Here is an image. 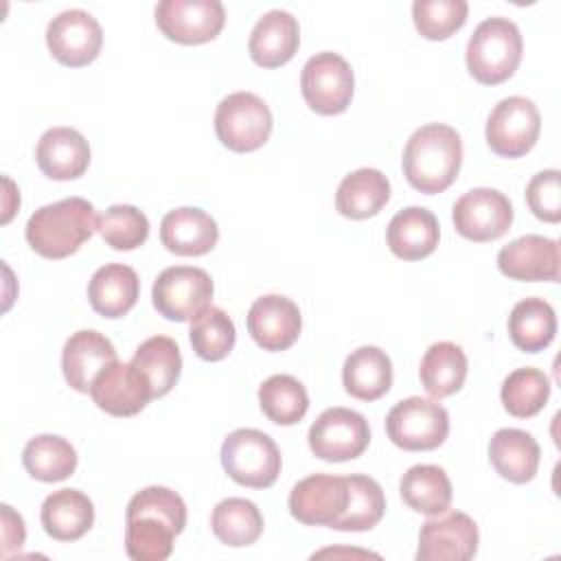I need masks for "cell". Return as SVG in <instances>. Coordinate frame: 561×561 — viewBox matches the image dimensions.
Returning <instances> with one entry per match:
<instances>
[{
    "mask_svg": "<svg viewBox=\"0 0 561 561\" xmlns=\"http://www.w3.org/2000/svg\"><path fill=\"white\" fill-rule=\"evenodd\" d=\"M186 526L184 500L167 486L138 491L125 511V550L134 561H164Z\"/></svg>",
    "mask_w": 561,
    "mask_h": 561,
    "instance_id": "1",
    "label": "cell"
},
{
    "mask_svg": "<svg viewBox=\"0 0 561 561\" xmlns=\"http://www.w3.org/2000/svg\"><path fill=\"white\" fill-rule=\"evenodd\" d=\"M403 175L421 193L434 195L451 186L462 164L460 134L445 123L419 127L403 149Z\"/></svg>",
    "mask_w": 561,
    "mask_h": 561,
    "instance_id": "2",
    "label": "cell"
},
{
    "mask_svg": "<svg viewBox=\"0 0 561 561\" xmlns=\"http://www.w3.org/2000/svg\"><path fill=\"white\" fill-rule=\"evenodd\" d=\"M99 230L94 206L83 197H66L37 208L24 228L28 245L44 259L75 254Z\"/></svg>",
    "mask_w": 561,
    "mask_h": 561,
    "instance_id": "3",
    "label": "cell"
},
{
    "mask_svg": "<svg viewBox=\"0 0 561 561\" xmlns=\"http://www.w3.org/2000/svg\"><path fill=\"white\" fill-rule=\"evenodd\" d=\"M522 33L508 18L493 15L482 20L467 42V68L484 85H495L513 77L522 61Z\"/></svg>",
    "mask_w": 561,
    "mask_h": 561,
    "instance_id": "4",
    "label": "cell"
},
{
    "mask_svg": "<svg viewBox=\"0 0 561 561\" xmlns=\"http://www.w3.org/2000/svg\"><path fill=\"white\" fill-rule=\"evenodd\" d=\"M280 451L261 430L239 427L221 443V467L241 486L267 489L280 473Z\"/></svg>",
    "mask_w": 561,
    "mask_h": 561,
    "instance_id": "5",
    "label": "cell"
},
{
    "mask_svg": "<svg viewBox=\"0 0 561 561\" xmlns=\"http://www.w3.org/2000/svg\"><path fill=\"white\" fill-rule=\"evenodd\" d=\"M272 112L252 92H232L215 110V134L224 147L245 153L263 147L272 134Z\"/></svg>",
    "mask_w": 561,
    "mask_h": 561,
    "instance_id": "6",
    "label": "cell"
},
{
    "mask_svg": "<svg viewBox=\"0 0 561 561\" xmlns=\"http://www.w3.org/2000/svg\"><path fill=\"white\" fill-rule=\"evenodd\" d=\"M386 432L388 438L401 449H436L449 434V414L434 399L408 397L388 412Z\"/></svg>",
    "mask_w": 561,
    "mask_h": 561,
    "instance_id": "7",
    "label": "cell"
},
{
    "mask_svg": "<svg viewBox=\"0 0 561 561\" xmlns=\"http://www.w3.org/2000/svg\"><path fill=\"white\" fill-rule=\"evenodd\" d=\"M355 77L351 64L331 50L316 53L300 72V92L307 105L324 116L342 114L353 99Z\"/></svg>",
    "mask_w": 561,
    "mask_h": 561,
    "instance_id": "8",
    "label": "cell"
},
{
    "mask_svg": "<svg viewBox=\"0 0 561 561\" xmlns=\"http://www.w3.org/2000/svg\"><path fill=\"white\" fill-rule=\"evenodd\" d=\"M213 278L206 270L193 265H173L158 274L151 289L153 307L173 322L193 320L213 300Z\"/></svg>",
    "mask_w": 561,
    "mask_h": 561,
    "instance_id": "9",
    "label": "cell"
},
{
    "mask_svg": "<svg viewBox=\"0 0 561 561\" xmlns=\"http://www.w3.org/2000/svg\"><path fill=\"white\" fill-rule=\"evenodd\" d=\"M541 131L537 105L526 96H506L489 114L484 136L493 153L519 158L528 153Z\"/></svg>",
    "mask_w": 561,
    "mask_h": 561,
    "instance_id": "10",
    "label": "cell"
},
{
    "mask_svg": "<svg viewBox=\"0 0 561 561\" xmlns=\"http://www.w3.org/2000/svg\"><path fill=\"white\" fill-rule=\"evenodd\" d=\"M313 456L327 462H344L364 454L370 443V427L364 414L348 408L324 410L307 434Z\"/></svg>",
    "mask_w": 561,
    "mask_h": 561,
    "instance_id": "11",
    "label": "cell"
},
{
    "mask_svg": "<svg viewBox=\"0 0 561 561\" xmlns=\"http://www.w3.org/2000/svg\"><path fill=\"white\" fill-rule=\"evenodd\" d=\"M226 11L219 0H162L156 4V24L178 44H204L219 35Z\"/></svg>",
    "mask_w": 561,
    "mask_h": 561,
    "instance_id": "12",
    "label": "cell"
},
{
    "mask_svg": "<svg viewBox=\"0 0 561 561\" xmlns=\"http://www.w3.org/2000/svg\"><path fill=\"white\" fill-rule=\"evenodd\" d=\"M451 219L458 234L484 243L500 239L511 228L513 206L497 188L478 186L456 199Z\"/></svg>",
    "mask_w": 561,
    "mask_h": 561,
    "instance_id": "13",
    "label": "cell"
},
{
    "mask_svg": "<svg viewBox=\"0 0 561 561\" xmlns=\"http://www.w3.org/2000/svg\"><path fill=\"white\" fill-rule=\"evenodd\" d=\"M46 44L59 64L70 68L88 66L101 53L103 28L92 13L66 9L48 22Z\"/></svg>",
    "mask_w": 561,
    "mask_h": 561,
    "instance_id": "14",
    "label": "cell"
},
{
    "mask_svg": "<svg viewBox=\"0 0 561 561\" xmlns=\"http://www.w3.org/2000/svg\"><path fill=\"white\" fill-rule=\"evenodd\" d=\"M478 526L462 511L427 519L419 533V561H469L478 552Z\"/></svg>",
    "mask_w": 561,
    "mask_h": 561,
    "instance_id": "15",
    "label": "cell"
},
{
    "mask_svg": "<svg viewBox=\"0 0 561 561\" xmlns=\"http://www.w3.org/2000/svg\"><path fill=\"white\" fill-rule=\"evenodd\" d=\"M348 502L346 478L313 473L294 484L289 493V513L305 526H333Z\"/></svg>",
    "mask_w": 561,
    "mask_h": 561,
    "instance_id": "16",
    "label": "cell"
},
{
    "mask_svg": "<svg viewBox=\"0 0 561 561\" xmlns=\"http://www.w3.org/2000/svg\"><path fill=\"white\" fill-rule=\"evenodd\" d=\"M90 397L112 416H134L153 399V390L131 362L116 359L94 377Z\"/></svg>",
    "mask_w": 561,
    "mask_h": 561,
    "instance_id": "17",
    "label": "cell"
},
{
    "mask_svg": "<svg viewBox=\"0 0 561 561\" xmlns=\"http://www.w3.org/2000/svg\"><path fill=\"white\" fill-rule=\"evenodd\" d=\"M302 329L298 305L280 294H267L252 302L248 311V331L263 351L289 348Z\"/></svg>",
    "mask_w": 561,
    "mask_h": 561,
    "instance_id": "18",
    "label": "cell"
},
{
    "mask_svg": "<svg viewBox=\"0 0 561 561\" xmlns=\"http://www.w3.org/2000/svg\"><path fill=\"white\" fill-rule=\"evenodd\" d=\"M497 270L513 280H559V243L524 234L497 252Z\"/></svg>",
    "mask_w": 561,
    "mask_h": 561,
    "instance_id": "19",
    "label": "cell"
},
{
    "mask_svg": "<svg viewBox=\"0 0 561 561\" xmlns=\"http://www.w3.org/2000/svg\"><path fill=\"white\" fill-rule=\"evenodd\" d=\"M116 362L114 344L99 331L83 329L72 333L61 351V370L70 388L90 392L94 377Z\"/></svg>",
    "mask_w": 561,
    "mask_h": 561,
    "instance_id": "20",
    "label": "cell"
},
{
    "mask_svg": "<svg viewBox=\"0 0 561 561\" xmlns=\"http://www.w3.org/2000/svg\"><path fill=\"white\" fill-rule=\"evenodd\" d=\"M298 44H300L298 20L289 11L272 9L256 20L250 33L248 50L254 64L263 68H276L287 64L296 55Z\"/></svg>",
    "mask_w": 561,
    "mask_h": 561,
    "instance_id": "21",
    "label": "cell"
},
{
    "mask_svg": "<svg viewBox=\"0 0 561 561\" xmlns=\"http://www.w3.org/2000/svg\"><path fill=\"white\" fill-rule=\"evenodd\" d=\"M35 160L50 180H75L90 164V145L72 127H50L35 147Z\"/></svg>",
    "mask_w": 561,
    "mask_h": 561,
    "instance_id": "22",
    "label": "cell"
},
{
    "mask_svg": "<svg viewBox=\"0 0 561 561\" xmlns=\"http://www.w3.org/2000/svg\"><path fill=\"white\" fill-rule=\"evenodd\" d=\"M217 239V221L202 208L182 206L169 210L160 221V241L178 256H202L215 248Z\"/></svg>",
    "mask_w": 561,
    "mask_h": 561,
    "instance_id": "23",
    "label": "cell"
},
{
    "mask_svg": "<svg viewBox=\"0 0 561 561\" xmlns=\"http://www.w3.org/2000/svg\"><path fill=\"white\" fill-rule=\"evenodd\" d=\"M440 237L438 219L423 206H408L399 210L386 230L388 248L403 261H419L430 256Z\"/></svg>",
    "mask_w": 561,
    "mask_h": 561,
    "instance_id": "24",
    "label": "cell"
},
{
    "mask_svg": "<svg viewBox=\"0 0 561 561\" xmlns=\"http://www.w3.org/2000/svg\"><path fill=\"white\" fill-rule=\"evenodd\" d=\"M541 449L533 434L517 427H502L489 443V460L493 469L508 482L526 484L539 469Z\"/></svg>",
    "mask_w": 561,
    "mask_h": 561,
    "instance_id": "25",
    "label": "cell"
},
{
    "mask_svg": "<svg viewBox=\"0 0 561 561\" xmlns=\"http://www.w3.org/2000/svg\"><path fill=\"white\" fill-rule=\"evenodd\" d=\"M39 519L48 537L57 541H75L92 528L94 506L79 489H59L44 500Z\"/></svg>",
    "mask_w": 561,
    "mask_h": 561,
    "instance_id": "26",
    "label": "cell"
},
{
    "mask_svg": "<svg viewBox=\"0 0 561 561\" xmlns=\"http://www.w3.org/2000/svg\"><path fill=\"white\" fill-rule=\"evenodd\" d=\"M138 291V274L125 263H107L99 267L88 283L90 305L103 318H123L136 305Z\"/></svg>",
    "mask_w": 561,
    "mask_h": 561,
    "instance_id": "27",
    "label": "cell"
},
{
    "mask_svg": "<svg viewBox=\"0 0 561 561\" xmlns=\"http://www.w3.org/2000/svg\"><path fill=\"white\" fill-rule=\"evenodd\" d=\"M342 383L351 397L375 401L392 386V362L379 346H359L342 366Z\"/></svg>",
    "mask_w": 561,
    "mask_h": 561,
    "instance_id": "28",
    "label": "cell"
},
{
    "mask_svg": "<svg viewBox=\"0 0 561 561\" xmlns=\"http://www.w3.org/2000/svg\"><path fill=\"white\" fill-rule=\"evenodd\" d=\"M390 199V182L379 169H357L348 173L335 193V208L348 219H368Z\"/></svg>",
    "mask_w": 561,
    "mask_h": 561,
    "instance_id": "29",
    "label": "cell"
},
{
    "mask_svg": "<svg viewBox=\"0 0 561 561\" xmlns=\"http://www.w3.org/2000/svg\"><path fill=\"white\" fill-rule=\"evenodd\" d=\"M419 377L423 388L432 399L451 397L458 392L467 379V355L454 342H436L432 344L419 368Z\"/></svg>",
    "mask_w": 561,
    "mask_h": 561,
    "instance_id": "30",
    "label": "cell"
},
{
    "mask_svg": "<svg viewBox=\"0 0 561 561\" xmlns=\"http://www.w3.org/2000/svg\"><path fill=\"white\" fill-rule=\"evenodd\" d=\"M557 333V316L550 302L543 298L519 300L508 316L511 342L526 353L543 351Z\"/></svg>",
    "mask_w": 561,
    "mask_h": 561,
    "instance_id": "31",
    "label": "cell"
},
{
    "mask_svg": "<svg viewBox=\"0 0 561 561\" xmlns=\"http://www.w3.org/2000/svg\"><path fill=\"white\" fill-rule=\"evenodd\" d=\"M399 491L403 502L423 515H440L451 504V482L445 469L436 465L410 467L399 482Z\"/></svg>",
    "mask_w": 561,
    "mask_h": 561,
    "instance_id": "32",
    "label": "cell"
},
{
    "mask_svg": "<svg viewBox=\"0 0 561 561\" xmlns=\"http://www.w3.org/2000/svg\"><path fill=\"white\" fill-rule=\"evenodd\" d=\"M22 465L39 482H59L75 473L77 451L61 436L39 434L24 445Z\"/></svg>",
    "mask_w": 561,
    "mask_h": 561,
    "instance_id": "33",
    "label": "cell"
},
{
    "mask_svg": "<svg viewBox=\"0 0 561 561\" xmlns=\"http://www.w3.org/2000/svg\"><path fill=\"white\" fill-rule=\"evenodd\" d=\"M131 364L147 377L153 399L164 397L180 379L182 373V355L169 335L147 337L134 353Z\"/></svg>",
    "mask_w": 561,
    "mask_h": 561,
    "instance_id": "34",
    "label": "cell"
},
{
    "mask_svg": "<svg viewBox=\"0 0 561 561\" xmlns=\"http://www.w3.org/2000/svg\"><path fill=\"white\" fill-rule=\"evenodd\" d=\"M210 528L221 543L241 548L261 537L263 515L254 502L245 497H228L213 508Z\"/></svg>",
    "mask_w": 561,
    "mask_h": 561,
    "instance_id": "35",
    "label": "cell"
},
{
    "mask_svg": "<svg viewBox=\"0 0 561 561\" xmlns=\"http://www.w3.org/2000/svg\"><path fill=\"white\" fill-rule=\"evenodd\" d=\"M348 502L342 517L331 526L335 530H370L386 513V497L379 482L370 476L351 473L346 476Z\"/></svg>",
    "mask_w": 561,
    "mask_h": 561,
    "instance_id": "36",
    "label": "cell"
},
{
    "mask_svg": "<svg viewBox=\"0 0 561 561\" xmlns=\"http://www.w3.org/2000/svg\"><path fill=\"white\" fill-rule=\"evenodd\" d=\"M188 337L197 357L219 362L234 348L237 329L224 309L208 305L191 320Z\"/></svg>",
    "mask_w": 561,
    "mask_h": 561,
    "instance_id": "37",
    "label": "cell"
},
{
    "mask_svg": "<svg viewBox=\"0 0 561 561\" xmlns=\"http://www.w3.org/2000/svg\"><path fill=\"white\" fill-rule=\"evenodd\" d=\"M259 403L272 423L294 425L307 414L309 394L296 377L272 375L259 386Z\"/></svg>",
    "mask_w": 561,
    "mask_h": 561,
    "instance_id": "38",
    "label": "cell"
},
{
    "mask_svg": "<svg viewBox=\"0 0 561 561\" xmlns=\"http://www.w3.org/2000/svg\"><path fill=\"white\" fill-rule=\"evenodd\" d=\"M504 410L517 419L535 416L543 410L550 397V379L543 370L526 366L508 373L500 390Z\"/></svg>",
    "mask_w": 561,
    "mask_h": 561,
    "instance_id": "39",
    "label": "cell"
},
{
    "mask_svg": "<svg viewBox=\"0 0 561 561\" xmlns=\"http://www.w3.org/2000/svg\"><path fill=\"white\" fill-rule=\"evenodd\" d=\"M99 232L114 250H134L149 237V219L131 204H114L99 219Z\"/></svg>",
    "mask_w": 561,
    "mask_h": 561,
    "instance_id": "40",
    "label": "cell"
},
{
    "mask_svg": "<svg viewBox=\"0 0 561 561\" xmlns=\"http://www.w3.org/2000/svg\"><path fill=\"white\" fill-rule=\"evenodd\" d=\"M467 0H414L412 20L427 39H445L467 22Z\"/></svg>",
    "mask_w": 561,
    "mask_h": 561,
    "instance_id": "41",
    "label": "cell"
},
{
    "mask_svg": "<svg viewBox=\"0 0 561 561\" xmlns=\"http://www.w3.org/2000/svg\"><path fill=\"white\" fill-rule=\"evenodd\" d=\"M526 202L533 215L541 221L557 224L561 219V188H559V171L546 169L533 175L526 186Z\"/></svg>",
    "mask_w": 561,
    "mask_h": 561,
    "instance_id": "42",
    "label": "cell"
},
{
    "mask_svg": "<svg viewBox=\"0 0 561 561\" xmlns=\"http://www.w3.org/2000/svg\"><path fill=\"white\" fill-rule=\"evenodd\" d=\"M0 508H2V554L7 557L11 548H20L24 543L26 530L20 513H15L9 504H2Z\"/></svg>",
    "mask_w": 561,
    "mask_h": 561,
    "instance_id": "43",
    "label": "cell"
}]
</instances>
